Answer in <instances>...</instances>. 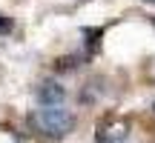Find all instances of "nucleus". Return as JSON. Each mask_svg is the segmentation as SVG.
Returning a JSON list of instances; mask_svg holds the SVG:
<instances>
[{"label": "nucleus", "mask_w": 155, "mask_h": 143, "mask_svg": "<svg viewBox=\"0 0 155 143\" xmlns=\"http://www.w3.org/2000/svg\"><path fill=\"white\" fill-rule=\"evenodd\" d=\"M63 97H66V92H63V86H61V83H55V80H46L43 86L38 89L40 106H61Z\"/></svg>", "instance_id": "2"}, {"label": "nucleus", "mask_w": 155, "mask_h": 143, "mask_svg": "<svg viewBox=\"0 0 155 143\" xmlns=\"http://www.w3.org/2000/svg\"><path fill=\"white\" fill-rule=\"evenodd\" d=\"M124 138H127V123L124 120H115V123H109V126H101V132H98V143H121Z\"/></svg>", "instance_id": "3"}, {"label": "nucleus", "mask_w": 155, "mask_h": 143, "mask_svg": "<svg viewBox=\"0 0 155 143\" xmlns=\"http://www.w3.org/2000/svg\"><path fill=\"white\" fill-rule=\"evenodd\" d=\"M6 29H9V20H6V17L0 14V32H6Z\"/></svg>", "instance_id": "4"}, {"label": "nucleus", "mask_w": 155, "mask_h": 143, "mask_svg": "<svg viewBox=\"0 0 155 143\" xmlns=\"http://www.w3.org/2000/svg\"><path fill=\"white\" fill-rule=\"evenodd\" d=\"M35 123L49 138H66L75 129V115L69 109H63V103L61 106H40L35 112Z\"/></svg>", "instance_id": "1"}]
</instances>
